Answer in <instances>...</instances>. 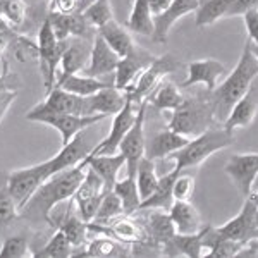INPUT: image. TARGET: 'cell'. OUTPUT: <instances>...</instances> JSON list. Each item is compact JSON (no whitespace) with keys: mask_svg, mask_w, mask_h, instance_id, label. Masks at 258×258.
Segmentation results:
<instances>
[{"mask_svg":"<svg viewBox=\"0 0 258 258\" xmlns=\"http://www.w3.org/2000/svg\"><path fill=\"white\" fill-rule=\"evenodd\" d=\"M73 207H74V202L71 200V202H68V207H66V214L57 219L55 217L52 219V226L60 229V231L68 236L71 244L74 246V255H76V253L81 255L83 249L88 244L90 227H88V224L78 215V212L73 210Z\"/></svg>","mask_w":258,"mask_h":258,"instance_id":"d6986e66","label":"cell"},{"mask_svg":"<svg viewBox=\"0 0 258 258\" xmlns=\"http://www.w3.org/2000/svg\"><path fill=\"white\" fill-rule=\"evenodd\" d=\"M138 109H140V105H136V103L127 97V102L124 103L122 109L112 117V126H110L109 135L95 145V148L91 150L90 155H112V153H117L120 141L124 140V136L127 135V131L133 127V124H135L136 115H138Z\"/></svg>","mask_w":258,"mask_h":258,"instance_id":"30bf717a","label":"cell"},{"mask_svg":"<svg viewBox=\"0 0 258 258\" xmlns=\"http://www.w3.org/2000/svg\"><path fill=\"white\" fill-rule=\"evenodd\" d=\"M31 258L35 256V251L30 248V239L23 234H12L7 236L2 241L0 246V258Z\"/></svg>","mask_w":258,"mask_h":258,"instance_id":"f35d334b","label":"cell"},{"mask_svg":"<svg viewBox=\"0 0 258 258\" xmlns=\"http://www.w3.org/2000/svg\"><path fill=\"white\" fill-rule=\"evenodd\" d=\"M249 43H251V41H249ZM253 52H255V55H256V59H258V48L256 47H253Z\"/></svg>","mask_w":258,"mask_h":258,"instance_id":"9f6ffc18","label":"cell"},{"mask_svg":"<svg viewBox=\"0 0 258 258\" xmlns=\"http://www.w3.org/2000/svg\"><path fill=\"white\" fill-rule=\"evenodd\" d=\"M86 174V165L78 164L71 169L53 174L36 189L30 202L19 212L21 219H26L33 224L47 222L50 224L52 212L64 202H71L80 188L83 177Z\"/></svg>","mask_w":258,"mask_h":258,"instance_id":"6da1fadb","label":"cell"},{"mask_svg":"<svg viewBox=\"0 0 258 258\" xmlns=\"http://www.w3.org/2000/svg\"><path fill=\"white\" fill-rule=\"evenodd\" d=\"M177 174L176 172H167L160 177L159 186L153 191V195H150L147 200H143L140 205V210H169L170 205L174 203V197H172V184L174 179H176Z\"/></svg>","mask_w":258,"mask_h":258,"instance_id":"f546056e","label":"cell"},{"mask_svg":"<svg viewBox=\"0 0 258 258\" xmlns=\"http://www.w3.org/2000/svg\"><path fill=\"white\" fill-rule=\"evenodd\" d=\"M45 2H50V0H45Z\"/></svg>","mask_w":258,"mask_h":258,"instance_id":"680465c9","label":"cell"},{"mask_svg":"<svg viewBox=\"0 0 258 258\" xmlns=\"http://www.w3.org/2000/svg\"><path fill=\"white\" fill-rule=\"evenodd\" d=\"M189 141H191L189 136L181 135V133L174 131L170 127H165L157 133L153 138H150V141H147V153L145 155L153 160L169 159L174 152L186 147Z\"/></svg>","mask_w":258,"mask_h":258,"instance_id":"44dd1931","label":"cell"},{"mask_svg":"<svg viewBox=\"0 0 258 258\" xmlns=\"http://www.w3.org/2000/svg\"><path fill=\"white\" fill-rule=\"evenodd\" d=\"M83 164L91 167L103 179L107 189H112L117 182L119 170L126 165V159L122 157V153L117 152L112 155H88L83 160Z\"/></svg>","mask_w":258,"mask_h":258,"instance_id":"d4e9b609","label":"cell"},{"mask_svg":"<svg viewBox=\"0 0 258 258\" xmlns=\"http://www.w3.org/2000/svg\"><path fill=\"white\" fill-rule=\"evenodd\" d=\"M19 217V207L7 189L6 177L0 181V227H6Z\"/></svg>","mask_w":258,"mask_h":258,"instance_id":"b9f144b4","label":"cell"},{"mask_svg":"<svg viewBox=\"0 0 258 258\" xmlns=\"http://www.w3.org/2000/svg\"><path fill=\"white\" fill-rule=\"evenodd\" d=\"M129 244L122 241L112 238L109 234H97V238L88 241L86 248L83 249L81 255L86 256H120L129 255Z\"/></svg>","mask_w":258,"mask_h":258,"instance_id":"1f68e13d","label":"cell"},{"mask_svg":"<svg viewBox=\"0 0 258 258\" xmlns=\"http://www.w3.org/2000/svg\"><path fill=\"white\" fill-rule=\"evenodd\" d=\"M170 220H172V226L176 234H197L202 231L203 224L200 219L198 210L195 209V205L189 202H174L167 210Z\"/></svg>","mask_w":258,"mask_h":258,"instance_id":"7402d4cb","label":"cell"},{"mask_svg":"<svg viewBox=\"0 0 258 258\" xmlns=\"http://www.w3.org/2000/svg\"><path fill=\"white\" fill-rule=\"evenodd\" d=\"M198 2L200 0H174L167 9L162 11L160 14H157L155 18H153L155 30H153L152 41H155V43H165L174 24H176L179 19L184 18V16L197 12Z\"/></svg>","mask_w":258,"mask_h":258,"instance_id":"2e32d148","label":"cell"},{"mask_svg":"<svg viewBox=\"0 0 258 258\" xmlns=\"http://www.w3.org/2000/svg\"><path fill=\"white\" fill-rule=\"evenodd\" d=\"M244 21V28L248 33V41H251L253 47L258 48V9H251L248 12H244L243 16Z\"/></svg>","mask_w":258,"mask_h":258,"instance_id":"f6af8a7d","label":"cell"},{"mask_svg":"<svg viewBox=\"0 0 258 258\" xmlns=\"http://www.w3.org/2000/svg\"><path fill=\"white\" fill-rule=\"evenodd\" d=\"M18 33H6V31H0V55L6 52L7 48L11 47V41L14 40V36Z\"/></svg>","mask_w":258,"mask_h":258,"instance_id":"681fc988","label":"cell"},{"mask_svg":"<svg viewBox=\"0 0 258 258\" xmlns=\"http://www.w3.org/2000/svg\"><path fill=\"white\" fill-rule=\"evenodd\" d=\"M68 40H57L50 21L45 18L38 28V50H40V71L43 76V85L47 95L57 85V68L60 66L62 53L68 47Z\"/></svg>","mask_w":258,"mask_h":258,"instance_id":"8992f818","label":"cell"},{"mask_svg":"<svg viewBox=\"0 0 258 258\" xmlns=\"http://www.w3.org/2000/svg\"><path fill=\"white\" fill-rule=\"evenodd\" d=\"M103 195H100V197H93V198H85V200H80V202H74L78 215H80L86 224H90L95 220V215H97V210L100 207V202H102Z\"/></svg>","mask_w":258,"mask_h":258,"instance_id":"ee69618b","label":"cell"},{"mask_svg":"<svg viewBox=\"0 0 258 258\" xmlns=\"http://www.w3.org/2000/svg\"><path fill=\"white\" fill-rule=\"evenodd\" d=\"M91 109L95 114H102L105 117H114L127 102V93L115 86L103 88L90 97Z\"/></svg>","mask_w":258,"mask_h":258,"instance_id":"484cf974","label":"cell"},{"mask_svg":"<svg viewBox=\"0 0 258 258\" xmlns=\"http://www.w3.org/2000/svg\"><path fill=\"white\" fill-rule=\"evenodd\" d=\"M232 0H200L198 9L195 12L197 28H207L220 19L227 18Z\"/></svg>","mask_w":258,"mask_h":258,"instance_id":"4dcf8cb0","label":"cell"},{"mask_svg":"<svg viewBox=\"0 0 258 258\" xmlns=\"http://www.w3.org/2000/svg\"><path fill=\"white\" fill-rule=\"evenodd\" d=\"M105 191H109V189L105 188L103 179L100 177L93 169L86 165V174H85V177H83L76 195H74L73 202H80V200H85V198L100 197V195H103Z\"/></svg>","mask_w":258,"mask_h":258,"instance_id":"ab89813d","label":"cell"},{"mask_svg":"<svg viewBox=\"0 0 258 258\" xmlns=\"http://www.w3.org/2000/svg\"><path fill=\"white\" fill-rule=\"evenodd\" d=\"M256 209V207H255ZM255 219H256V226H258V209H256V212H255Z\"/></svg>","mask_w":258,"mask_h":258,"instance_id":"6f0895ef","label":"cell"},{"mask_svg":"<svg viewBox=\"0 0 258 258\" xmlns=\"http://www.w3.org/2000/svg\"><path fill=\"white\" fill-rule=\"evenodd\" d=\"M112 189H114V193L119 197L126 215H131L140 210L141 197H140L138 184H136L135 176H126L124 179H120V181L117 179V182H115Z\"/></svg>","mask_w":258,"mask_h":258,"instance_id":"e575fe53","label":"cell"},{"mask_svg":"<svg viewBox=\"0 0 258 258\" xmlns=\"http://www.w3.org/2000/svg\"><path fill=\"white\" fill-rule=\"evenodd\" d=\"M73 255H74V246L71 244L68 236H66L60 229H55L52 238H50L41 248L35 249V256H40V258H66V256H73Z\"/></svg>","mask_w":258,"mask_h":258,"instance_id":"d590c367","label":"cell"},{"mask_svg":"<svg viewBox=\"0 0 258 258\" xmlns=\"http://www.w3.org/2000/svg\"><path fill=\"white\" fill-rule=\"evenodd\" d=\"M119 60H120V57L109 47V43H107V41L103 40V36L97 31L95 40H93V47H91L90 62L83 73L93 78L114 76Z\"/></svg>","mask_w":258,"mask_h":258,"instance_id":"e0dca14e","label":"cell"},{"mask_svg":"<svg viewBox=\"0 0 258 258\" xmlns=\"http://www.w3.org/2000/svg\"><path fill=\"white\" fill-rule=\"evenodd\" d=\"M45 105L48 109L60 112V114H73V115H95L91 109L90 97H80V95L69 93L62 88H53L45 97Z\"/></svg>","mask_w":258,"mask_h":258,"instance_id":"ffe728a7","label":"cell"},{"mask_svg":"<svg viewBox=\"0 0 258 258\" xmlns=\"http://www.w3.org/2000/svg\"><path fill=\"white\" fill-rule=\"evenodd\" d=\"M91 47H93V41L91 40L78 38V36L69 38L68 47H66L64 53H62L60 74H57V83L73 76V74H78L85 71V68L90 62Z\"/></svg>","mask_w":258,"mask_h":258,"instance_id":"9a60e30c","label":"cell"},{"mask_svg":"<svg viewBox=\"0 0 258 258\" xmlns=\"http://www.w3.org/2000/svg\"><path fill=\"white\" fill-rule=\"evenodd\" d=\"M184 98L186 97L182 95V91L179 90L177 85H174L172 81H162L145 102L153 105L157 110L172 112L184 102Z\"/></svg>","mask_w":258,"mask_h":258,"instance_id":"83f0119b","label":"cell"},{"mask_svg":"<svg viewBox=\"0 0 258 258\" xmlns=\"http://www.w3.org/2000/svg\"><path fill=\"white\" fill-rule=\"evenodd\" d=\"M255 188H258V176L255 179V182H253V189H255Z\"/></svg>","mask_w":258,"mask_h":258,"instance_id":"11a10c76","label":"cell"},{"mask_svg":"<svg viewBox=\"0 0 258 258\" xmlns=\"http://www.w3.org/2000/svg\"><path fill=\"white\" fill-rule=\"evenodd\" d=\"M153 59H155V57H153L148 50L136 45L133 52H129L126 57H120L117 69H115V73H114L115 88L126 91L129 86L136 81V78L152 64Z\"/></svg>","mask_w":258,"mask_h":258,"instance_id":"4fadbf2b","label":"cell"},{"mask_svg":"<svg viewBox=\"0 0 258 258\" xmlns=\"http://www.w3.org/2000/svg\"><path fill=\"white\" fill-rule=\"evenodd\" d=\"M120 215H124V209H122V203H120L119 197L114 193V189L105 191L93 222L109 224L110 220H114L115 217H120Z\"/></svg>","mask_w":258,"mask_h":258,"instance_id":"74e56055","label":"cell"},{"mask_svg":"<svg viewBox=\"0 0 258 258\" xmlns=\"http://www.w3.org/2000/svg\"><path fill=\"white\" fill-rule=\"evenodd\" d=\"M258 9V0H232L231 9L227 12V18H236V16H243L244 12Z\"/></svg>","mask_w":258,"mask_h":258,"instance_id":"bcb514c9","label":"cell"},{"mask_svg":"<svg viewBox=\"0 0 258 258\" xmlns=\"http://www.w3.org/2000/svg\"><path fill=\"white\" fill-rule=\"evenodd\" d=\"M159 174H157V165L155 160L148 159L147 155L140 160L138 169H136V184H138V191L141 202L147 200L150 195H153V191L159 186Z\"/></svg>","mask_w":258,"mask_h":258,"instance_id":"836d02e7","label":"cell"},{"mask_svg":"<svg viewBox=\"0 0 258 258\" xmlns=\"http://www.w3.org/2000/svg\"><path fill=\"white\" fill-rule=\"evenodd\" d=\"M255 205L249 202L248 198H244V203L241 207L239 214L234 219L227 220L226 224L219 227H209L210 236L219 239H229L236 241L241 244H248L249 241H253L258 236V226L255 219Z\"/></svg>","mask_w":258,"mask_h":258,"instance_id":"9c48e42d","label":"cell"},{"mask_svg":"<svg viewBox=\"0 0 258 258\" xmlns=\"http://www.w3.org/2000/svg\"><path fill=\"white\" fill-rule=\"evenodd\" d=\"M148 103H140L138 115L133 124V127L127 131L124 140L120 141L119 152L126 159V176L136 177V169H138L140 160L147 153V138H145V115H147Z\"/></svg>","mask_w":258,"mask_h":258,"instance_id":"8fae6325","label":"cell"},{"mask_svg":"<svg viewBox=\"0 0 258 258\" xmlns=\"http://www.w3.org/2000/svg\"><path fill=\"white\" fill-rule=\"evenodd\" d=\"M214 122V103L210 98V91H207V97H186L184 102L176 110H172L167 127L189 138H197L212 127Z\"/></svg>","mask_w":258,"mask_h":258,"instance_id":"277c9868","label":"cell"},{"mask_svg":"<svg viewBox=\"0 0 258 258\" xmlns=\"http://www.w3.org/2000/svg\"><path fill=\"white\" fill-rule=\"evenodd\" d=\"M181 69V62H179L176 57H172L170 53H165L162 57H155L152 60V64L148 66L143 73L136 78V81L133 83L131 86L126 90L127 97L140 105L147 100L150 95L153 93V90L164 81L165 76H169L170 73Z\"/></svg>","mask_w":258,"mask_h":258,"instance_id":"ba28073f","label":"cell"},{"mask_svg":"<svg viewBox=\"0 0 258 258\" xmlns=\"http://www.w3.org/2000/svg\"><path fill=\"white\" fill-rule=\"evenodd\" d=\"M86 131H88V129H86ZM86 131L80 133L76 138L71 140L68 145H64L57 155H53L52 159H48L52 174H57V172H62V170H66V169L74 167V165L81 164V162L90 155L91 150L95 148V145L88 143Z\"/></svg>","mask_w":258,"mask_h":258,"instance_id":"ac0fdd59","label":"cell"},{"mask_svg":"<svg viewBox=\"0 0 258 258\" xmlns=\"http://www.w3.org/2000/svg\"><path fill=\"white\" fill-rule=\"evenodd\" d=\"M256 78H258V59L255 52H253V45L246 40L236 68L231 71V74H229L226 80L220 83V85H217V88L210 91L215 120L224 122L227 119L229 112L232 110L234 103L248 93Z\"/></svg>","mask_w":258,"mask_h":258,"instance_id":"7a4b0ae2","label":"cell"},{"mask_svg":"<svg viewBox=\"0 0 258 258\" xmlns=\"http://www.w3.org/2000/svg\"><path fill=\"white\" fill-rule=\"evenodd\" d=\"M52 176L53 174L52 169H50L48 160L40 162L36 165H30V167L16 169L7 174L6 176L7 189H9L11 197L14 198V202L18 203L19 212L30 202L33 195L36 193V189Z\"/></svg>","mask_w":258,"mask_h":258,"instance_id":"52a82bcc","label":"cell"},{"mask_svg":"<svg viewBox=\"0 0 258 258\" xmlns=\"http://www.w3.org/2000/svg\"><path fill=\"white\" fill-rule=\"evenodd\" d=\"M24 119L30 122H40L47 124V126L57 129L60 133L62 138V147L68 145L71 140L76 138L80 133L86 131L95 124L102 122L105 119V115L95 114V115H73V114H60L52 109H48L43 102L35 105L30 112H26Z\"/></svg>","mask_w":258,"mask_h":258,"instance_id":"5b68a950","label":"cell"},{"mask_svg":"<svg viewBox=\"0 0 258 258\" xmlns=\"http://www.w3.org/2000/svg\"><path fill=\"white\" fill-rule=\"evenodd\" d=\"M110 86H115L114 76L107 80V78H93L85 73L83 74L78 73L59 81L55 85V88H62V90L69 91V93L80 95V97H91V95H95L97 91L103 88H110Z\"/></svg>","mask_w":258,"mask_h":258,"instance_id":"603a6c76","label":"cell"},{"mask_svg":"<svg viewBox=\"0 0 258 258\" xmlns=\"http://www.w3.org/2000/svg\"><path fill=\"white\" fill-rule=\"evenodd\" d=\"M18 98V90L14 88H0V122H2L4 115L11 109L14 100Z\"/></svg>","mask_w":258,"mask_h":258,"instance_id":"7dc6e473","label":"cell"},{"mask_svg":"<svg viewBox=\"0 0 258 258\" xmlns=\"http://www.w3.org/2000/svg\"><path fill=\"white\" fill-rule=\"evenodd\" d=\"M153 12L150 9L148 0H135L131 7V12H129L127 18V28L133 33L140 36H150L152 38L153 30H155V23H153Z\"/></svg>","mask_w":258,"mask_h":258,"instance_id":"f1b7e54d","label":"cell"},{"mask_svg":"<svg viewBox=\"0 0 258 258\" xmlns=\"http://www.w3.org/2000/svg\"><path fill=\"white\" fill-rule=\"evenodd\" d=\"M234 143V136L232 131H227L226 127H209L205 133H202L197 138H191V141L186 147L174 152L169 157V160L174 162L172 172H184L188 169L198 167L203 164L209 157L220 150L231 147Z\"/></svg>","mask_w":258,"mask_h":258,"instance_id":"3957f363","label":"cell"},{"mask_svg":"<svg viewBox=\"0 0 258 258\" xmlns=\"http://www.w3.org/2000/svg\"><path fill=\"white\" fill-rule=\"evenodd\" d=\"M227 73L226 66L215 59H198L189 62L188 66V78L182 81V88L203 85L207 91H214L217 88L220 78H224Z\"/></svg>","mask_w":258,"mask_h":258,"instance_id":"5bb4252c","label":"cell"},{"mask_svg":"<svg viewBox=\"0 0 258 258\" xmlns=\"http://www.w3.org/2000/svg\"><path fill=\"white\" fill-rule=\"evenodd\" d=\"M98 33L103 36V40L109 43V47L114 50L119 57H126L127 53L133 52L136 47V43H135V40H133L129 30L124 26H120L115 19H112L110 23H107L105 26L100 28Z\"/></svg>","mask_w":258,"mask_h":258,"instance_id":"4316f807","label":"cell"},{"mask_svg":"<svg viewBox=\"0 0 258 258\" xmlns=\"http://www.w3.org/2000/svg\"><path fill=\"white\" fill-rule=\"evenodd\" d=\"M172 2L174 0H148L150 9H152L153 16H157V14H160L162 11H165Z\"/></svg>","mask_w":258,"mask_h":258,"instance_id":"c3c4849f","label":"cell"},{"mask_svg":"<svg viewBox=\"0 0 258 258\" xmlns=\"http://www.w3.org/2000/svg\"><path fill=\"white\" fill-rule=\"evenodd\" d=\"M248 200L249 202L253 203V205L256 207L258 209V188H255V189H251V193H249V197H248Z\"/></svg>","mask_w":258,"mask_h":258,"instance_id":"db71d44e","label":"cell"},{"mask_svg":"<svg viewBox=\"0 0 258 258\" xmlns=\"http://www.w3.org/2000/svg\"><path fill=\"white\" fill-rule=\"evenodd\" d=\"M30 6L24 0H0V16L16 33L28 31Z\"/></svg>","mask_w":258,"mask_h":258,"instance_id":"d6a6232c","label":"cell"},{"mask_svg":"<svg viewBox=\"0 0 258 258\" xmlns=\"http://www.w3.org/2000/svg\"><path fill=\"white\" fill-rule=\"evenodd\" d=\"M7 73H9V64H7V60L0 55V78L6 76Z\"/></svg>","mask_w":258,"mask_h":258,"instance_id":"816d5d0a","label":"cell"},{"mask_svg":"<svg viewBox=\"0 0 258 258\" xmlns=\"http://www.w3.org/2000/svg\"><path fill=\"white\" fill-rule=\"evenodd\" d=\"M81 14L83 18L88 21V24H91L97 31L114 19V11H112L110 0H91Z\"/></svg>","mask_w":258,"mask_h":258,"instance_id":"8d00e7d4","label":"cell"},{"mask_svg":"<svg viewBox=\"0 0 258 258\" xmlns=\"http://www.w3.org/2000/svg\"><path fill=\"white\" fill-rule=\"evenodd\" d=\"M241 255H258V236L253 241H249L246 246L241 249V253L238 256H241Z\"/></svg>","mask_w":258,"mask_h":258,"instance_id":"f907efd6","label":"cell"},{"mask_svg":"<svg viewBox=\"0 0 258 258\" xmlns=\"http://www.w3.org/2000/svg\"><path fill=\"white\" fill-rule=\"evenodd\" d=\"M256 114H258V98L255 95V90H253V86H251L248 93L234 103V107L229 112L227 119L222 122V126L226 127L227 131H234V129H239V127H248L249 124L255 120Z\"/></svg>","mask_w":258,"mask_h":258,"instance_id":"cb8c5ba5","label":"cell"},{"mask_svg":"<svg viewBox=\"0 0 258 258\" xmlns=\"http://www.w3.org/2000/svg\"><path fill=\"white\" fill-rule=\"evenodd\" d=\"M195 188H197V179L191 176V174L179 172L172 184L174 202H176V200L177 202H188L195 195Z\"/></svg>","mask_w":258,"mask_h":258,"instance_id":"7bdbcfd3","label":"cell"},{"mask_svg":"<svg viewBox=\"0 0 258 258\" xmlns=\"http://www.w3.org/2000/svg\"><path fill=\"white\" fill-rule=\"evenodd\" d=\"M226 174L238 188L243 198H248L253 189V182L258 176V153H234L231 155Z\"/></svg>","mask_w":258,"mask_h":258,"instance_id":"7c38bea8","label":"cell"},{"mask_svg":"<svg viewBox=\"0 0 258 258\" xmlns=\"http://www.w3.org/2000/svg\"><path fill=\"white\" fill-rule=\"evenodd\" d=\"M0 31H6V33H16L14 30H12V28L9 26V24H7V21L2 18V16H0Z\"/></svg>","mask_w":258,"mask_h":258,"instance_id":"f5cc1de1","label":"cell"},{"mask_svg":"<svg viewBox=\"0 0 258 258\" xmlns=\"http://www.w3.org/2000/svg\"><path fill=\"white\" fill-rule=\"evenodd\" d=\"M11 48L14 50V57L19 62L30 64V62H40V50L38 43L31 41L30 38L23 35H16L14 40L11 41Z\"/></svg>","mask_w":258,"mask_h":258,"instance_id":"60d3db41","label":"cell"}]
</instances>
